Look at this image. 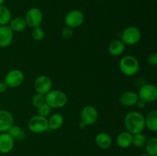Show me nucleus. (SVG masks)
<instances>
[{"label":"nucleus","mask_w":157,"mask_h":156,"mask_svg":"<svg viewBox=\"0 0 157 156\" xmlns=\"http://www.w3.org/2000/svg\"><path fill=\"white\" fill-rule=\"evenodd\" d=\"M95 143L101 149H107L112 145V138L106 132H99L95 137Z\"/></svg>","instance_id":"16"},{"label":"nucleus","mask_w":157,"mask_h":156,"mask_svg":"<svg viewBox=\"0 0 157 156\" xmlns=\"http://www.w3.org/2000/svg\"><path fill=\"white\" fill-rule=\"evenodd\" d=\"M9 26L13 31V32H21L26 28L27 24L25 18L21 17H15L11 19Z\"/></svg>","instance_id":"21"},{"label":"nucleus","mask_w":157,"mask_h":156,"mask_svg":"<svg viewBox=\"0 0 157 156\" xmlns=\"http://www.w3.org/2000/svg\"><path fill=\"white\" fill-rule=\"evenodd\" d=\"M147 137L142 132L136 133L133 135V139H132V145L136 148H143L145 146L147 143Z\"/></svg>","instance_id":"25"},{"label":"nucleus","mask_w":157,"mask_h":156,"mask_svg":"<svg viewBox=\"0 0 157 156\" xmlns=\"http://www.w3.org/2000/svg\"><path fill=\"white\" fill-rule=\"evenodd\" d=\"M141 32L136 26H129L121 33V41L127 45H135L141 39Z\"/></svg>","instance_id":"4"},{"label":"nucleus","mask_w":157,"mask_h":156,"mask_svg":"<svg viewBox=\"0 0 157 156\" xmlns=\"http://www.w3.org/2000/svg\"><path fill=\"white\" fill-rule=\"evenodd\" d=\"M32 37L35 41H40L44 39V32L41 27H35L32 28Z\"/></svg>","instance_id":"27"},{"label":"nucleus","mask_w":157,"mask_h":156,"mask_svg":"<svg viewBox=\"0 0 157 156\" xmlns=\"http://www.w3.org/2000/svg\"><path fill=\"white\" fill-rule=\"evenodd\" d=\"M147 62L151 66H156L157 64V53L156 52H153L149 55L148 58H147Z\"/></svg>","instance_id":"30"},{"label":"nucleus","mask_w":157,"mask_h":156,"mask_svg":"<svg viewBox=\"0 0 157 156\" xmlns=\"http://www.w3.org/2000/svg\"><path fill=\"white\" fill-rule=\"evenodd\" d=\"M136 106L138 107V108L144 109V107H145V106H146V102H144V101L141 100V99H139V100H138L137 102H136Z\"/></svg>","instance_id":"32"},{"label":"nucleus","mask_w":157,"mask_h":156,"mask_svg":"<svg viewBox=\"0 0 157 156\" xmlns=\"http://www.w3.org/2000/svg\"><path fill=\"white\" fill-rule=\"evenodd\" d=\"M132 139L133 135L129 132H123L118 135L117 138V143L118 146L122 148H127L132 145Z\"/></svg>","instance_id":"19"},{"label":"nucleus","mask_w":157,"mask_h":156,"mask_svg":"<svg viewBox=\"0 0 157 156\" xmlns=\"http://www.w3.org/2000/svg\"><path fill=\"white\" fill-rule=\"evenodd\" d=\"M8 87L6 86V84H5L4 81H2L0 82V93H3L7 90Z\"/></svg>","instance_id":"31"},{"label":"nucleus","mask_w":157,"mask_h":156,"mask_svg":"<svg viewBox=\"0 0 157 156\" xmlns=\"http://www.w3.org/2000/svg\"><path fill=\"white\" fill-rule=\"evenodd\" d=\"M139 99L146 103H152L157 99V88L153 84H145L139 90Z\"/></svg>","instance_id":"9"},{"label":"nucleus","mask_w":157,"mask_h":156,"mask_svg":"<svg viewBox=\"0 0 157 156\" xmlns=\"http://www.w3.org/2000/svg\"><path fill=\"white\" fill-rule=\"evenodd\" d=\"M124 125L132 135L142 132L145 128L144 116L137 111L129 112L124 117Z\"/></svg>","instance_id":"1"},{"label":"nucleus","mask_w":157,"mask_h":156,"mask_svg":"<svg viewBox=\"0 0 157 156\" xmlns=\"http://www.w3.org/2000/svg\"><path fill=\"white\" fill-rule=\"evenodd\" d=\"M61 35H62L63 38H65V39L71 38L72 37V35H73V29L66 26V27H64V28L62 29Z\"/></svg>","instance_id":"29"},{"label":"nucleus","mask_w":157,"mask_h":156,"mask_svg":"<svg viewBox=\"0 0 157 156\" xmlns=\"http://www.w3.org/2000/svg\"><path fill=\"white\" fill-rule=\"evenodd\" d=\"M48 129H59L64 124V117L60 113H55L48 119Z\"/></svg>","instance_id":"20"},{"label":"nucleus","mask_w":157,"mask_h":156,"mask_svg":"<svg viewBox=\"0 0 157 156\" xmlns=\"http://www.w3.org/2000/svg\"><path fill=\"white\" fill-rule=\"evenodd\" d=\"M140 156H150V155H149L147 153H143V154H141Z\"/></svg>","instance_id":"33"},{"label":"nucleus","mask_w":157,"mask_h":156,"mask_svg":"<svg viewBox=\"0 0 157 156\" xmlns=\"http://www.w3.org/2000/svg\"><path fill=\"white\" fill-rule=\"evenodd\" d=\"M108 50L110 54L113 56H121L125 50V44L121 40H114L110 44Z\"/></svg>","instance_id":"18"},{"label":"nucleus","mask_w":157,"mask_h":156,"mask_svg":"<svg viewBox=\"0 0 157 156\" xmlns=\"http://www.w3.org/2000/svg\"><path fill=\"white\" fill-rule=\"evenodd\" d=\"M14 32L8 25L0 26V47H7L12 44Z\"/></svg>","instance_id":"13"},{"label":"nucleus","mask_w":157,"mask_h":156,"mask_svg":"<svg viewBox=\"0 0 157 156\" xmlns=\"http://www.w3.org/2000/svg\"><path fill=\"white\" fill-rule=\"evenodd\" d=\"M34 88L37 93L44 96L52 90V80L46 75H41L35 79Z\"/></svg>","instance_id":"11"},{"label":"nucleus","mask_w":157,"mask_h":156,"mask_svg":"<svg viewBox=\"0 0 157 156\" xmlns=\"http://www.w3.org/2000/svg\"><path fill=\"white\" fill-rule=\"evenodd\" d=\"M138 100H139V96L137 93L130 90L124 92L119 97L120 102L124 106L130 107L136 106Z\"/></svg>","instance_id":"15"},{"label":"nucleus","mask_w":157,"mask_h":156,"mask_svg":"<svg viewBox=\"0 0 157 156\" xmlns=\"http://www.w3.org/2000/svg\"><path fill=\"white\" fill-rule=\"evenodd\" d=\"M84 13L78 9L71 10L67 12L64 18V23L66 26L72 29L80 27L84 23Z\"/></svg>","instance_id":"6"},{"label":"nucleus","mask_w":157,"mask_h":156,"mask_svg":"<svg viewBox=\"0 0 157 156\" xmlns=\"http://www.w3.org/2000/svg\"><path fill=\"white\" fill-rule=\"evenodd\" d=\"M15 140L8 132L0 134V153L8 154L11 152L14 148Z\"/></svg>","instance_id":"14"},{"label":"nucleus","mask_w":157,"mask_h":156,"mask_svg":"<svg viewBox=\"0 0 157 156\" xmlns=\"http://www.w3.org/2000/svg\"><path fill=\"white\" fill-rule=\"evenodd\" d=\"M146 151L150 156L157 155V138L152 137L147 141L145 145Z\"/></svg>","instance_id":"24"},{"label":"nucleus","mask_w":157,"mask_h":156,"mask_svg":"<svg viewBox=\"0 0 157 156\" xmlns=\"http://www.w3.org/2000/svg\"><path fill=\"white\" fill-rule=\"evenodd\" d=\"M5 1H6V0H0V6H2V5L4 4Z\"/></svg>","instance_id":"34"},{"label":"nucleus","mask_w":157,"mask_h":156,"mask_svg":"<svg viewBox=\"0 0 157 156\" xmlns=\"http://www.w3.org/2000/svg\"><path fill=\"white\" fill-rule=\"evenodd\" d=\"M119 67L122 73L126 76H132L136 75L139 71L140 64L134 56L126 55L120 61Z\"/></svg>","instance_id":"3"},{"label":"nucleus","mask_w":157,"mask_h":156,"mask_svg":"<svg viewBox=\"0 0 157 156\" xmlns=\"http://www.w3.org/2000/svg\"><path fill=\"white\" fill-rule=\"evenodd\" d=\"M27 25L31 28L39 27L43 21V14L41 9L37 7H32L27 11L25 17Z\"/></svg>","instance_id":"8"},{"label":"nucleus","mask_w":157,"mask_h":156,"mask_svg":"<svg viewBox=\"0 0 157 156\" xmlns=\"http://www.w3.org/2000/svg\"><path fill=\"white\" fill-rule=\"evenodd\" d=\"M28 126L32 132L36 133V134L43 133L48 130V119L39 115L34 116L29 119Z\"/></svg>","instance_id":"5"},{"label":"nucleus","mask_w":157,"mask_h":156,"mask_svg":"<svg viewBox=\"0 0 157 156\" xmlns=\"http://www.w3.org/2000/svg\"><path fill=\"white\" fill-rule=\"evenodd\" d=\"M14 125V118L10 112L0 110V132H8Z\"/></svg>","instance_id":"12"},{"label":"nucleus","mask_w":157,"mask_h":156,"mask_svg":"<svg viewBox=\"0 0 157 156\" xmlns=\"http://www.w3.org/2000/svg\"><path fill=\"white\" fill-rule=\"evenodd\" d=\"M44 102H45V99H44V95H41L36 93V94L34 95L33 97H32V106L34 107H35V108H38L41 105H43Z\"/></svg>","instance_id":"28"},{"label":"nucleus","mask_w":157,"mask_h":156,"mask_svg":"<svg viewBox=\"0 0 157 156\" xmlns=\"http://www.w3.org/2000/svg\"><path fill=\"white\" fill-rule=\"evenodd\" d=\"M98 112L93 106H86L81 112V122L85 126L92 125L98 121Z\"/></svg>","instance_id":"10"},{"label":"nucleus","mask_w":157,"mask_h":156,"mask_svg":"<svg viewBox=\"0 0 157 156\" xmlns=\"http://www.w3.org/2000/svg\"><path fill=\"white\" fill-rule=\"evenodd\" d=\"M25 80V74L21 70H12L8 72L4 79L5 84L8 87L15 88L23 84Z\"/></svg>","instance_id":"7"},{"label":"nucleus","mask_w":157,"mask_h":156,"mask_svg":"<svg viewBox=\"0 0 157 156\" xmlns=\"http://www.w3.org/2000/svg\"><path fill=\"white\" fill-rule=\"evenodd\" d=\"M144 119L145 127H147L150 131L156 132L157 131V110H154L150 111Z\"/></svg>","instance_id":"17"},{"label":"nucleus","mask_w":157,"mask_h":156,"mask_svg":"<svg viewBox=\"0 0 157 156\" xmlns=\"http://www.w3.org/2000/svg\"><path fill=\"white\" fill-rule=\"evenodd\" d=\"M45 103L52 109L62 108L67 104V96L64 92L58 90H52L44 95Z\"/></svg>","instance_id":"2"},{"label":"nucleus","mask_w":157,"mask_h":156,"mask_svg":"<svg viewBox=\"0 0 157 156\" xmlns=\"http://www.w3.org/2000/svg\"><path fill=\"white\" fill-rule=\"evenodd\" d=\"M8 133L12 136L14 140L21 141L25 138V132L19 125H13L9 128Z\"/></svg>","instance_id":"22"},{"label":"nucleus","mask_w":157,"mask_h":156,"mask_svg":"<svg viewBox=\"0 0 157 156\" xmlns=\"http://www.w3.org/2000/svg\"><path fill=\"white\" fill-rule=\"evenodd\" d=\"M52 107L49 106L48 105L47 103H45V102H44L43 105H41V106L37 108V113H38V115L45 118H47L48 116H50L51 113H52Z\"/></svg>","instance_id":"26"},{"label":"nucleus","mask_w":157,"mask_h":156,"mask_svg":"<svg viewBox=\"0 0 157 156\" xmlns=\"http://www.w3.org/2000/svg\"><path fill=\"white\" fill-rule=\"evenodd\" d=\"M12 19L10 10L5 6H0V26L8 25Z\"/></svg>","instance_id":"23"}]
</instances>
